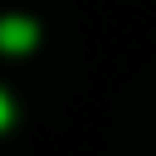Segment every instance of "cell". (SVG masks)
<instances>
[{
	"mask_svg": "<svg viewBox=\"0 0 156 156\" xmlns=\"http://www.w3.org/2000/svg\"><path fill=\"white\" fill-rule=\"evenodd\" d=\"M29 44H34V24H29V20H20V15L0 20V49L20 54V49H29Z\"/></svg>",
	"mask_w": 156,
	"mask_h": 156,
	"instance_id": "6da1fadb",
	"label": "cell"
},
{
	"mask_svg": "<svg viewBox=\"0 0 156 156\" xmlns=\"http://www.w3.org/2000/svg\"><path fill=\"white\" fill-rule=\"evenodd\" d=\"M5 122H10V98L0 93V127H5Z\"/></svg>",
	"mask_w": 156,
	"mask_h": 156,
	"instance_id": "7a4b0ae2",
	"label": "cell"
}]
</instances>
